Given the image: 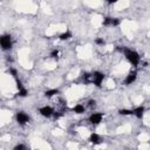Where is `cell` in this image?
Wrapping results in <instances>:
<instances>
[{"label":"cell","mask_w":150,"mask_h":150,"mask_svg":"<svg viewBox=\"0 0 150 150\" xmlns=\"http://www.w3.org/2000/svg\"><path fill=\"white\" fill-rule=\"evenodd\" d=\"M15 118H16V122L20 124V125H25L26 123L29 122V116L25 112V111H18L16 115H15Z\"/></svg>","instance_id":"obj_5"},{"label":"cell","mask_w":150,"mask_h":150,"mask_svg":"<svg viewBox=\"0 0 150 150\" xmlns=\"http://www.w3.org/2000/svg\"><path fill=\"white\" fill-rule=\"evenodd\" d=\"M59 54H60V52H59L57 49H53V50L50 52L49 56H50L52 59H57V57H59Z\"/></svg>","instance_id":"obj_17"},{"label":"cell","mask_w":150,"mask_h":150,"mask_svg":"<svg viewBox=\"0 0 150 150\" xmlns=\"http://www.w3.org/2000/svg\"><path fill=\"white\" fill-rule=\"evenodd\" d=\"M144 111H145V108L143 105H139V107H137L132 110V115H135L137 118H142L143 115H144Z\"/></svg>","instance_id":"obj_9"},{"label":"cell","mask_w":150,"mask_h":150,"mask_svg":"<svg viewBox=\"0 0 150 150\" xmlns=\"http://www.w3.org/2000/svg\"><path fill=\"white\" fill-rule=\"evenodd\" d=\"M9 73H11V75H12L14 79L18 77V70H16L15 68H11V69H9Z\"/></svg>","instance_id":"obj_18"},{"label":"cell","mask_w":150,"mask_h":150,"mask_svg":"<svg viewBox=\"0 0 150 150\" xmlns=\"http://www.w3.org/2000/svg\"><path fill=\"white\" fill-rule=\"evenodd\" d=\"M136 79H137V71H136V70H131V71L125 76V79H124V84H125V86H129V84L134 83V82L136 81Z\"/></svg>","instance_id":"obj_7"},{"label":"cell","mask_w":150,"mask_h":150,"mask_svg":"<svg viewBox=\"0 0 150 150\" xmlns=\"http://www.w3.org/2000/svg\"><path fill=\"white\" fill-rule=\"evenodd\" d=\"M70 38H71V33H70V30H66V32H63L62 34H60V35H59V39H60L61 41L69 40Z\"/></svg>","instance_id":"obj_12"},{"label":"cell","mask_w":150,"mask_h":150,"mask_svg":"<svg viewBox=\"0 0 150 150\" xmlns=\"http://www.w3.org/2000/svg\"><path fill=\"white\" fill-rule=\"evenodd\" d=\"M39 112H40L43 117H50V116H53V114H54V109H53L52 107H49V105H45V107H41V108L39 109Z\"/></svg>","instance_id":"obj_8"},{"label":"cell","mask_w":150,"mask_h":150,"mask_svg":"<svg viewBox=\"0 0 150 150\" xmlns=\"http://www.w3.org/2000/svg\"><path fill=\"white\" fill-rule=\"evenodd\" d=\"M118 0H107V2L108 4H115V2H117Z\"/></svg>","instance_id":"obj_22"},{"label":"cell","mask_w":150,"mask_h":150,"mask_svg":"<svg viewBox=\"0 0 150 150\" xmlns=\"http://www.w3.org/2000/svg\"><path fill=\"white\" fill-rule=\"evenodd\" d=\"M22 149H26V146L23 144H18L14 146V150H22Z\"/></svg>","instance_id":"obj_20"},{"label":"cell","mask_w":150,"mask_h":150,"mask_svg":"<svg viewBox=\"0 0 150 150\" xmlns=\"http://www.w3.org/2000/svg\"><path fill=\"white\" fill-rule=\"evenodd\" d=\"M83 81H84V83H90L91 82V74L84 73L83 74Z\"/></svg>","instance_id":"obj_15"},{"label":"cell","mask_w":150,"mask_h":150,"mask_svg":"<svg viewBox=\"0 0 150 150\" xmlns=\"http://www.w3.org/2000/svg\"><path fill=\"white\" fill-rule=\"evenodd\" d=\"M88 104H89V107H90V108H93V107H95V105H96V101H95V100H89Z\"/></svg>","instance_id":"obj_21"},{"label":"cell","mask_w":150,"mask_h":150,"mask_svg":"<svg viewBox=\"0 0 150 150\" xmlns=\"http://www.w3.org/2000/svg\"><path fill=\"white\" fill-rule=\"evenodd\" d=\"M13 46L12 36L9 34H2L0 35V47L2 50H9Z\"/></svg>","instance_id":"obj_2"},{"label":"cell","mask_w":150,"mask_h":150,"mask_svg":"<svg viewBox=\"0 0 150 150\" xmlns=\"http://www.w3.org/2000/svg\"><path fill=\"white\" fill-rule=\"evenodd\" d=\"M60 93V90L59 89H48V90H46L45 91V96L47 97V98H50V97H53L54 95H57Z\"/></svg>","instance_id":"obj_11"},{"label":"cell","mask_w":150,"mask_h":150,"mask_svg":"<svg viewBox=\"0 0 150 150\" xmlns=\"http://www.w3.org/2000/svg\"><path fill=\"white\" fill-rule=\"evenodd\" d=\"M118 114L123 115V116H128V115H132V110L131 109H120Z\"/></svg>","instance_id":"obj_14"},{"label":"cell","mask_w":150,"mask_h":150,"mask_svg":"<svg viewBox=\"0 0 150 150\" xmlns=\"http://www.w3.org/2000/svg\"><path fill=\"white\" fill-rule=\"evenodd\" d=\"M102 118H103V114H102V112H93V114L89 116L88 120H89V122H90L91 124L97 125V124L101 123Z\"/></svg>","instance_id":"obj_6"},{"label":"cell","mask_w":150,"mask_h":150,"mask_svg":"<svg viewBox=\"0 0 150 150\" xmlns=\"http://www.w3.org/2000/svg\"><path fill=\"white\" fill-rule=\"evenodd\" d=\"M89 142L93 143V144H98V143H101V138H100L98 134L93 132V134L89 136Z\"/></svg>","instance_id":"obj_10"},{"label":"cell","mask_w":150,"mask_h":150,"mask_svg":"<svg viewBox=\"0 0 150 150\" xmlns=\"http://www.w3.org/2000/svg\"><path fill=\"white\" fill-rule=\"evenodd\" d=\"M95 43H96V45H104L105 41H104L103 39H101V38H97V39L95 40Z\"/></svg>","instance_id":"obj_19"},{"label":"cell","mask_w":150,"mask_h":150,"mask_svg":"<svg viewBox=\"0 0 150 150\" xmlns=\"http://www.w3.org/2000/svg\"><path fill=\"white\" fill-rule=\"evenodd\" d=\"M104 80V74L101 73V71H94L91 74V83H94L96 87H101L102 82Z\"/></svg>","instance_id":"obj_3"},{"label":"cell","mask_w":150,"mask_h":150,"mask_svg":"<svg viewBox=\"0 0 150 150\" xmlns=\"http://www.w3.org/2000/svg\"><path fill=\"white\" fill-rule=\"evenodd\" d=\"M117 50L121 52V53H123V54L125 55L127 60H128L134 67H137V66H138L141 57H139V54H138L136 50H132V49H130V48H128V47H125V46H118V47H117Z\"/></svg>","instance_id":"obj_1"},{"label":"cell","mask_w":150,"mask_h":150,"mask_svg":"<svg viewBox=\"0 0 150 150\" xmlns=\"http://www.w3.org/2000/svg\"><path fill=\"white\" fill-rule=\"evenodd\" d=\"M27 94H28V90H27L25 87L21 88V89H19V96H20V97H26Z\"/></svg>","instance_id":"obj_16"},{"label":"cell","mask_w":150,"mask_h":150,"mask_svg":"<svg viewBox=\"0 0 150 150\" xmlns=\"http://www.w3.org/2000/svg\"><path fill=\"white\" fill-rule=\"evenodd\" d=\"M75 114H82V112H84V105H82V104H76L75 107H73V109H71Z\"/></svg>","instance_id":"obj_13"},{"label":"cell","mask_w":150,"mask_h":150,"mask_svg":"<svg viewBox=\"0 0 150 150\" xmlns=\"http://www.w3.org/2000/svg\"><path fill=\"white\" fill-rule=\"evenodd\" d=\"M120 23H121V19H118V18H110V16L104 18V19H103V22H102V25L105 26V27H109V26L116 27V26H118Z\"/></svg>","instance_id":"obj_4"}]
</instances>
